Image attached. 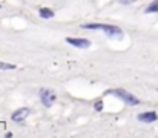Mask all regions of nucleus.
I'll return each mask as SVG.
<instances>
[{"label": "nucleus", "instance_id": "nucleus-1", "mask_svg": "<svg viewBox=\"0 0 158 138\" xmlns=\"http://www.w3.org/2000/svg\"><path fill=\"white\" fill-rule=\"evenodd\" d=\"M109 94H114L115 97H118L121 101H124L129 106H138L140 104V100L135 95H132L131 92L124 91V89H112V91H109Z\"/></svg>", "mask_w": 158, "mask_h": 138}, {"label": "nucleus", "instance_id": "nucleus-2", "mask_svg": "<svg viewBox=\"0 0 158 138\" xmlns=\"http://www.w3.org/2000/svg\"><path fill=\"white\" fill-rule=\"evenodd\" d=\"M102 31L105 32L109 39H121L123 37V31L115 26V25H106V23H102Z\"/></svg>", "mask_w": 158, "mask_h": 138}, {"label": "nucleus", "instance_id": "nucleus-3", "mask_svg": "<svg viewBox=\"0 0 158 138\" xmlns=\"http://www.w3.org/2000/svg\"><path fill=\"white\" fill-rule=\"evenodd\" d=\"M39 95H40L42 103H43L46 107H51V106H52V103L55 101V94H54L52 89L42 88V89H40V92H39Z\"/></svg>", "mask_w": 158, "mask_h": 138}, {"label": "nucleus", "instance_id": "nucleus-4", "mask_svg": "<svg viewBox=\"0 0 158 138\" xmlns=\"http://www.w3.org/2000/svg\"><path fill=\"white\" fill-rule=\"evenodd\" d=\"M66 43H69L74 48H78V49H88L91 46V42L88 39H83V37H68Z\"/></svg>", "mask_w": 158, "mask_h": 138}, {"label": "nucleus", "instance_id": "nucleus-5", "mask_svg": "<svg viewBox=\"0 0 158 138\" xmlns=\"http://www.w3.org/2000/svg\"><path fill=\"white\" fill-rule=\"evenodd\" d=\"M29 109L28 107H20V109H17V111H14L12 114H11V120L12 121H15V123H22V121H25L26 120V117L29 115Z\"/></svg>", "mask_w": 158, "mask_h": 138}, {"label": "nucleus", "instance_id": "nucleus-6", "mask_svg": "<svg viewBox=\"0 0 158 138\" xmlns=\"http://www.w3.org/2000/svg\"><path fill=\"white\" fill-rule=\"evenodd\" d=\"M137 118L141 121V123H154L158 120V114L155 111H146V112H141L137 115Z\"/></svg>", "mask_w": 158, "mask_h": 138}, {"label": "nucleus", "instance_id": "nucleus-7", "mask_svg": "<svg viewBox=\"0 0 158 138\" xmlns=\"http://www.w3.org/2000/svg\"><path fill=\"white\" fill-rule=\"evenodd\" d=\"M39 14H40V17L45 19V20H49V19H52L54 15H55L52 9H49V8H46V6L40 8V9H39Z\"/></svg>", "mask_w": 158, "mask_h": 138}, {"label": "nucleus", "instance_id": "nucleus-8", "mask_svg": "<svg viewBox=\"0 0 158 138\" xmlns=\"http://www.w3.org/2000/svg\"><path fill=\"white\" fill-rule=\"evenodd\" d=\"M146 14H152V12H158V0H154L148 5V8L144 9Z\"/></svg>", "mask_w": 158, "mask_h": 138}, {"label": "nucleus", "instance_id": "nucleus-9", "mask_svg": "<svg viewBox=\"0 0 158 138\" xmlns=\"http://www.w3.org/2000/svg\"><path fill=\"white\" fill-rule=\"evenodd\" d=\"M83 29H89V31H94V29H102V23H85L81 25Z\"/></svg>", "mask_w": 158, "mask_h": 138}, {"label": "nucleus", "instance_id": "nucleus-10", "mask_svg": "<svg viewBox=\"0 0 158 138\" xmlns=\"http://www.w3.org/2000/svg\"><path fill=\"white\" fill-rule=\"evenodd\" d=\"M17 66L15 65H12V63H6V61H0V69H3V71H12V69H15Z\"/></svg>", "mask_w": 158, "mask_h": 138}, {"label": "nucleus", "instance_id": "nucleus-11", "mask_svg": "<svg viewBox=\"0 0 158 138\" xmlns=\"http://www.w3.org/2000/svg\"><path fill=\"white\" fill-rule=\"evenodd\" d=\"M94 109H95L97 112H100V111H103V101H97V103L94 104Z\"/></svg>", "mask_w": 158, "mask_h": 138}, {"label": "nucleus", "instance_id": "nucleus-12", "mask_svg": "<svg viewBox=\"0 0 158 138\" xmlns=\"http://www.w3.org/2000/svg\"><path fill=\"white\" fill-rule=\"evenodd\" d=\"M120 3H123V5H131V3H134V2H137V0H118Z\"/></svg>", "mask_w": 158, "mask_h": 138}, {"label": "nucleus", "instance_id": "nucleus-13", "mask_svg": "<svg viewBox=\"0 0 158 138\" xmlns=\"http://www.w3.org/2000/svg\"><path fill=\"white\" fill-rule=\"evenodd\" d=\"M0 8H2V5H0Z\"/></svg>", "mask_w": 158, "mask_h": 138}]
</instances>
